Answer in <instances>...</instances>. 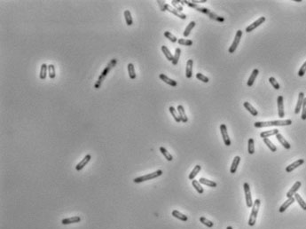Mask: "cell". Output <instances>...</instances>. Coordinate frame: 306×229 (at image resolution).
<instances>
[{"instance_id": "cell-45", "label": "cell", "mask_w": 306, "mask_h": 229, "mask_svg": "<svg viewBox=\"0 0 306 229\" xmlns=\"http://www.w3.org/2000/svg\"><path fill=\"white\" fill-rule=\"evenodd\" d=\"M171 4H172L173 7H174L175 9L182 13V11H183V6H181V4H180V1H177V0H172V1H171Z\"/></svg>"}, {"instance_id": "cell-12", "label": "cell", "mask_w": 306, "mask_h": 229, "mask_svg": "<svg viewBox=\"0 0 306 229\" xmlns=\"http://www.w3.org/2000/svg\"><path fill=\"white\" fill-rule=\"evenodd\" d=\"M304 159H298V160H297L296 162H294L293 164H289L288 166H287V168H286V172H288V173H290V172H292L295 169H297V168H298L299 166L304 164Z\"/></svg>"}, {"instance_id": "cell-17", "label": "cell", "mask_w": 306, "mask_h": 229, "mask_svg": "<svg viewBox=\"0 0 306 229\" xmlns=\"http://www.w3.org/2000/svg\"><path fill=\"white\" fill-rule=\"evenodd\" d=\"M193 65H194L193 60H188L187 61L186 68V76L187 78H191L192 76H193Z\"/></svg>"}, {"instance_id": "cell-29", "label": "cell", "mask_w": 306, "mask_h": 229, "mask_svg": "<svg viewBox=\"0 0 306 229\" xmlns=\"http://www.w3.org/2000/svg\"><path fill=\"white\" fill-rule=\"evenodd\" d=\"M199 182L201 184H203L205 186H208V187H216L217 186L215 181L209 180V179H205V178H201V179H199Z\"/></svg>"}, {"instance_id": "cell-13", "label": "cell", "mask_w": 306, "mask_h": 229, "mask_svg": "<svg viewBox=\"0 0 306 229\" xmlns=\"http://www.w3.org/2000/svg\"><path fill=\"white\" fill-rule=\"evenodd\" d=\"M301 186H302V183H301V181H297L296 183L294 184L293 185V187H291V189L288 191V193H287V197L288 198H290V197H294V195L297 194V192L299 190V188L301 187Z\"/></svg>"}, {"instance_id": "cell-7", "label": "cell", "mask_w": 306, "mask_h": 229, "mask_svg": "<svg viewBox=\"0 0 306 229\" xmlns=\"http://www.w3.org/2000/svg\"><path fill=\"white\" fill-rule=\"evenodd\" d=\"M243 187H244V194H245V199H246V204H247V207L249 208H251L254 204V202L252 201V196H251V192H250V185L249 183H244L243 185Z\"/></svg>"}, {"instance_id": "cell-19", "label": "cell", "mask_w": 306, "mask_h": 229, "mask_svg": "<svg viewBox=\"0 0 306 229\" xmlns=\"http://www.w3.org/2000/svg\"><path fill=\"white\" fill-rule=\"evenodd\" d=\"M159 77H160V78H161V79L163 81V82L166 83L167 84L170 85V86H173V87H175V86H177V81L173 80V79H170V78H169L167 76H166V75H164V74H160Z\"/></svg>"}, {"instance_id": "cell-26", "label": "cell", "mask_w": 306, "mask_h": 229, "mask_svg": "<svg viewBox=\"0 0 306 229\" xmlns=\"http://www.w3.org/2000/svg\"><path fill=\"white\" fill-rule=\"evenodd\" d=\"M172 216H173L174 218L177 219V220H181V221H187V220H188L187 216H186L185 214H183V213H181V212H179L178 211H177V210L172 211Z\"/></svg>"}, {"instance_id": "cell-37", "label": "cell", "mask_w": 306, "mask_h": 229, "mask_svg": "<svg viewBox=\"0 0 306 229\" xmlns=\"http://www.w3.org/2000/svg\"><path fill=\"white\" fill-rule=\"evenodd\" d=\"M128 73H129V76L130 79H135L136 78V73H135V68L134 65L132 63H129L128 64Z\"/></svg>"}, {"instance_id": "cell-27", "label": "cell", "mask_w": 306, "mask_h": 229, "mask_svg": "<svg viewBox=\"0 0 306 229\" xmlns=\"http://www.w3.org/2000/svg\"><path fill=\"white\" fill-rule=\"evenodd\" d=\"M201 170H202V166H201V165H196V166H195L194 170L191 172V173H190L189 176H188V179H189L190 180H194L195 178L197 176V174L200 172Z\"/></svg>"}, {"instance_id": "cell-36", "label": "cell", "mask_w": 306, "mask_h": 229, "mask_svg": "<svg viewBox=\"0 0 306 229\" xmlns=\"http://www.w3.org/2000/svg\"><path fill=\"white\" fill-rule=\"evenodd\" d=\"M160 152L164 156V157L166 158V160L167 161H169V162H170V161H172L173 160V157H172V156L168 152V150L165 148V147H160Z\"/></svg>"}, {"instance_id": "cell-46", "label": "cell", "mask_w": 306, "mask_h": 229, "mask_svg": "<svg viewBox=\"0 0 306 229\" xmlns=\"http://www.w3.org/2000/svg\"><path fill=\"white\" fill-rule=\"evenodd\" d=\"M269 82H270V83L272 85V87L275 89V90H279V88H280V86H279V83H278V81L274 78V77H270L269 78Z\"/></svg>"}, {"instance_id": "cell-33", "label": "cell", "mask_w": 306, "mask_h": 229, "mask_svg": "<svg viewBox=\"0 0 306 229\" xmlns=\"http://www.w3.org/2000/svg\"><path fill=\"white\" fill-rule=\"evenodd\" d=\"M123 14H124V18H125L126 24L128 26H131L132 23H133V20H132V17H131V13H130V11L129 10H125L124 13H123Z\"/></svg>"}, {"instance_id": "cell-5", "label": "cell", "mask_w": 306, "mask_h": 229, "mask_svg": "<svg viewBox=\"0 0 306 229\" xmlns=\"http://www.w3.org/2000/svg\"><path fill=\"white\" fill-rule=\"evenodd\" d=\"M162 174V170H158L156 172H152V173H149V174L135 178L133 179V181H134V183H142L144 181H147V180H150V179H154L155 178H158V177H160Z\"/></svg>"}, {"instance_id": "cell-31", "label": "cell", "mask_w": 306, "mask_h": 229, "mask_svg": "<svg viewBox=\"0 0 306 229\" xmlns=\"http://www.w3.org/2000/svg\"><path fill=\"white\" fill-rule=\"evenodd\" d=\"M294 197H295L296 201L298 202V204L300 205V207H301L304 211H306V202H304V199L301 197V195L298 194H296L294 195Z\"/></svg>"}, {"instance_id": "cell-49", "label": "cell", "mask_w": 306, "mask_h": 229, "mask_svg": "<svg viewBox=\"0 0 306 229\" xmlns=\"http://www.w3.org/2000/svg\"><path fill=\"white\" fill-rule=\"evenodd\" d=\"M306 73V61L302 65V67L300 68L299 71H298V76H304V74Z\"/></svg>"}, {"instance_id": "cell-52", "label": "cell", "mask_w": 306, "mask_h": 229, "mask_svg": "<svg viewBox=\"0 0 306 229\" xmlns=\"http://www.w3.org/2000/svg\"><path fill=\"white\" fill-rule=\"evenodd\" d=\"M226 229H232V227H226Z\"/></svg>"}, {"instance_id": "cell-43", "label": "cell", "mask_w": 306, "mask_h": 229, "mask_svg": "<svg viewBox=\"0 0 306 229\" xmlns=\"http://www.w3.org/2000/svg\"><path fill=\"white\" fill-rule=\"evenodd\" d=\"M200 221H201V223L203 224L204 226H206V227H213L214 226L213 222H211L210 220H207V219L204 218V217H201V218H200Z\"/></svg>"}, {"instance_id": "cell-25", "label": "cell", "mask_w": 306, "mask_h": 229, "mask_svg": "<svg viewBox=\"0 0 306 229\" xmlns=\"http://www.w3.org/2000/svg\"><path fill=\"white\" fill-rule=\"evenodd\" d=\"M276 138H277V139H278V141L283 146V147H285L286 149H290L291 148V146H290V144L288 143V141L285 139V138L283 137L280 133H278L277 135H276Z\"/></svg>"}, {"instance_id": "cell-14", "label": "cell", "mask_w": 306, "mask_h": 229, "mask_svg": "<svg viewBox=\"0 0 306 229\" xmlns=\"http://www.w3.org/2000/svg\"><path fill=\"white\" fill-rule=\"evenodd\" d=\"M304 92H300L298 95V100H297V106H296V109H295V114H299L300 111L302 109L303 107V103H304Z\"/></svg>"}, {"instance_id": "cell-3", "label": "cell", "mask_w": 306, "mask_h": 229, "mask_svg": "<svg viewBox=\"0 0 306 229\" xmlns=\"http://www.w3.org/2000/svg\"><path fill=\"white\" fill-rule=\"evenodd\" d=\"M116 63H117V61H116V59H112L111 60V61L108 63V65L105 68V69L102 71V73L100 74V77H99V79H98V81H97V83H96V84H95V88L96 89H99L100 86H101V83H102V82L104 81V79L106 78V76H107V74L109 73V71L111 70L112 68L116 65Z\"/></svg>"}, {"instance_id": "cell-32", "label": "cell", "mask_w": 306, "mask_h": 229, "mask_svg": "<svg viewBox=\"0 0 306 229\" xmlns=\"http://www.w3.org/2000/svg\"><path fill=\"white\" fill-rule=\"evenodd\" d=\"M263 140H264V144L268 147V148H269L270 150L271 151V152H276L277 151V147H276V146L268 138H265V139H263Z\"/></svg>"}, {"instance_id": "cell-22", "label": "cell", "mask_w": 306, "mask_h": 229, "mask_svg": "<svg viewBox=\"0 0 306 229\" xmlns=\"http://www.w3.org/2000/svg\"><path fill=\"white\" fill-rule=\"evenodd\" d=\"M243 106H244V108L248 110V111L253 116H257L258 115V112H257V110L256 109H255V108H254V107L251 105L250 102H248V101H245V102L243 103Z\"/></svg>"}, {"instance_id": "cell-11", "label": "cell", "mask_w": 306, "mask_h": 229, "mask_svg": "<svg viewBox=\"0 0 306 229\" xmlns=\"http://www.w3.org/2000/svg\"><path fill=\"white\" fill-rule=\"evenodd\" d=\"M166 11L169 12L170 13H172V14H174V15H176L177 17L180 18L181 20H186V15L185 13H183L177 11V10L175 9L174 7H171V6H170L169 5H168V4H166Z\"/></svg>"}, {"instance_id": "cell-15", "label": "cell", "mask_w": 306, "mask_h": 229, "mask_svg": "<svg viewBox=\"0 0 306 229\" xmlns=\"http://www.w3.org/2000/svg\"><path fill=\"white\" fill-rule=\"evenodd\" d=\"M91 159H92V156H91V155H86V156L84 157V159H83L80 163H78V164H76L75 169H76L77 171H81V170H83L84 168V166H86V164L90 162Z\"/></svg>"}, {"instance_id": "cell-16", "label": "cell", "mask_w": 306, "mask_h": 229, "mask_svg": "<svg viewBox=\"0 0 306 229\" xmlns=\"http://www.w3.org/2000/svg\"><path fill=\"white\" fill-rule=\"evenodd\" d=\"M296 201V199H295V197H290V198H288V200L286 201V202H284L280 207H279V211L280 212V213H282V212H284V211H286L287 209H288V207L291 205V204H293L294 203V202Z\"/></svg>"}, {"instance_id": "cell-35", "label": "cell", "mask_w": 306, "mask_h": 229, "mask_svg": "<svg viewBox=\"0 0 306 229\" xmlns=\"http://www.w3.org/2000/svg\"><path fill=\"white\" fill-rule=\"evenodd\" d=\"M169 110L170 114L172 115V116L174 117V119H175V121H176L177 123H180V122H181V119H180V116H179L178 112H177L173 107H169Z\"/></svg>"}, {"instance_id": "cell-24", "label": "cell", "mask_w": 306, "mask_h": 229, "mask_svg": "<svg viewBox=\"0 0 306 229\" xmlns=\"http://www.w3.org/2000/svg\"><path fill=\"white\" fill-rule=\"evenodd\" d=\"M278 133H279V131L277 129L274 130H271V131H262L260 133V137L262 139H265L268 138L270 136H273V135H277Z\"/></svg>"}, {"instance_id": "cell-23", "label": "cell", "mask_w": 306, "mask_h": 229, "mask_svg": "<svg viewBox=\"0 0 306 229\" xmlns=\"http://www.w3.org/2000/svg\"><path fill=\"white\" fill-rule=\"evenodd\" d=\"M240 162H241V157L240 156H235L234 157V159H233V161H232V165H231V168H230V172L231 173H235L236 172V171H237V168H238V166H239V164H240Z\"/></svg>"}, {"instance_id": "cell-42", "label": "cell", "mask_w": 306, "mask_h": 229, "mask_svg": "<svg viewBox=\"0 0 306 229\" xmlns=\"http://www.w3.org/2000/svg\"><path fill=\"white\" fill-rule=\"evenodd\" d=\"M248 150H249V154L253 155L255 153V146H254V139L250 138L248 141Z\"/></svg>"}, {"instance_id": "cell-8", "label": "cell", "mask_w": 306, "mask_h": 229, "mask_svg": "<svg viewBox=\"0 0 306 229\" xmlns=\"http://www.w3.org/2000/svg\"><path fill=\"white\" fill-rule=\"evenodd\" d=\"M220 131H221V134H222L223 140H224V145L227 146V147H229L232 143H231V139H230V137H229L228 131H227V128H226L225 124H222L220 125Z\"/></svg>"}, {"instance_id": "cell-4", "label": "cell", "mask_w": 306, "mask_h": 229, "mask_svg": "<svg viewBox=\"0 0 306 229\" xmlns=\"http://www.w3.org/2000/svg\"><path fill=\"white\" fill-rule=\"evenodd\" d=\"M260 204H261V201L259 199H257L254 202V204L252 206V210H251L250 216V220H249V226H250V227L255 226V224H256L257 218V215H258V211H259Z\"/></svg>"}, {"instance_id": "cell-18", "label": "cell", "mask_w": 306, "mask_h": 229, "mask_svg": "<svg viewBox=\"0 0 306 229\" xmlns=\"http://www.w3.org/2000/svg\"><path fill=\"white\" fill-rule=\"evenodd\" d=\"M177 112L179 114V116H180V119H181V122L183 123H187L188 121V118H187V116L186 114V111H185V109L182 105H178L177 106Z\"/></svg>"}, {"instance_id": "cell-41", "label": "cell", "mask_w": 306, "mask_h": 229, "mask_svg": "<svg viewBox=\"0 0 306 229\" xmlns=\"http://www.w3.org/2000/svg\"><path fill=\"white\" fill-rule=\"evenodd\" d=\"M177 43L180 46H193V41L190 39H185V38H181L177 40Z\"/></svg>"}, {"instance_id": "cell-40", "label": "cell", "mask_w": 306, "mask_h": 229, "mask_svg": "<svg viewBox=\"0 0 306 229\" xmlns=\"http://www.w3.org/2000/svg\"><path fill=\"white\" fill-rule=\"evenodd\" d=\"M192 185H193V187L195 188V190L199 193V194H202V193L204 192L203 188H202V187L201 186V183H200L199 181H197V180L194 179V180H192Z\"/></svg>"}, {"instance_id": "cell-47", "label": "cell", "mask_w": 306, "mask_h": 229, "mask_svg": "<svg viewBox=\"0 0 306 229\" xmlns=\"http://www.w3.org/2000/svg\"><path fill=\"white\" fill-rule=\"evenodd\" d=\"M196 78H197L198 80H200V81H202V82L203 83H209V77L206 76H204V75H202V73L196 74Z\"/></svg>"}, {"instance_id": "cell-1", "label": "cell", "mask_w": 306, "mask_h": 229, "mask_svg": "<svg viewBox=\"0 0 306 229\" xmlns=\"http://www.w3.org/2000/svg\"><path fill=\"white\" fill-rule=\"evenodd\" d=\"M183 3H184V5L188 6L189 7H191V8H193V9L196 10V11H198V12H200V13H204V14L208 15L211 20H217V21H218V22H224V17H221V16L216 14L215 13L211 12L210 10L206 8V7H202V6H199V5L194 4V3H192L191 1L184 0Z\"/></svg>"}, {"instance_id": "cell-28", "label": "cell", "mask_w": 306, "mask_h": 229, "mask_svg": "<svg viewBox=\"0 0 306 229\" xmlns=\"http://www.w3.org/2000/svg\"><path fill=\"white\" fill-rule=\"evenodd\" d=\"M47 71H48V66L46 63H43L41 65V69H40V74H39L40 79L45 80L46 78Z\"/></svg>"}, {"instance_id": "cell-48", "label": "cell", "mask_w": 306, "mask_h": 229, "mask_svg": "<svg viewBox=\"0 0 306 229\" xmlns=\"http://www.w3.org/2000/svg\"><path fill=\"white\" fill-rule=\"evenodd\" d=\"M301 118L303 120H306V97L304 100V103H303V107H302V116Z\"/></svg>"}, {"instance_id": "cell-51", "label": "cell", "mask_w": 306, "mask_h": 229, "mask_svg": "<svg viewBox=\"0 0 306 229\" xmlns=\"http://www.w3.org/2000/svg\"><path fill=\"white\" fill-rule=\"evenodd\" d=\"M191 2L194 3V4L198 5V4H200V3H206L207 0H193V1H191Z\"/></svg>"}, {"instance_id": "cell-44", "label": "cell", "mask_w": 306, "mask_h": 229, "mask_svg": "<svg viewBox=\"0 0 306 229\" xmlns=\"http://www.w3.org/2000/svg\"><path fill=\"white\" fill-rule=\"evenodd\" d=\"M164 37H166V38H168L169 41H171L172 43H176V42H177V38L173 34H171L170 32H169V31H165V32H164Z\"/></svg>"}, {"instance_id": "cell-21", "label": "cell", "mask_w": 306, "mask_h": 229, "mask_svg": "<svg viewBox=\"0 0 306 229\" xmlns=\"http://www.w3.org/2000/svg\"><path fill=\"white\" fill-rule=\"evenodd\" d=\"M258 74H259V70H258L257 68H255V69L252 71L250 76V78H249V80H248V83H247V84H248L249 87H251V86L254 84V82H255L256 78L257 77Z\"/></svg>"}, {"instance_id": "cell-6", "label": "cell", "mask_w": 306, "mask_h": 229, "mask_svg": "<svg viewBox=\"0 0 306 229\" xmlns=\"http://www.w3.org/2000/svg\"><path fill=\"white\" fill-rule=\"evenodd\" d=\"M241 37H242V31H241V29H239V30L236 32V34H235V37H234V39H233V42H232V46H230L229 49H228V52H229L230 54H233V53L236 51L237 47H238L239 44H240V42H241Z\"/></svg>"}, {"instance_id": "cell-50", "label": "cell", "mask_w": 306, "mask_h": 229, "mask_svg": "<svg viewBox=\"0 0 306 229\" xmlns=\"http://www.w3.org/2000/svg\"><path fill=\"white\" fill-rule=\"evenodd\" d=\"M156 2H157L159 6H160L161 11H162V12H165V11H166V3H165L164 1H161V0H158Z\"/></svg>"}, {"instance_id": "cell-30", "label": "cell", "mask_w": 306, "mask_h": 229, "mask_svg": "<svg viewBox=\"0 0 306 229\" xmlns=\"http://www.w3.org/2000/svg\"><path fill=\"white\" fill-rule=\"evenodd\" d=\"M162 51L163 54L165 55V57H166V59H167L168 61H173V55H172V54L170 53V51L169 50V48H168L167 46H162Z\"/></svg>"}, {"instance_id": "cell-9", "label": "cell", "mask_w": 306, "mask_h": 229, "mask_svg": "<svg viewBox=\"0 0 306 229\" xmlns=\"http://www.w3.org/2000/svg\"><path fill=\"white\" fill-rule=\"evenodd\" d=\"M277 104H278V115L279 118H283L285 116V111H284V101H283V96L279 95L277 98Z\"/></svg>"}, {"instance_id": "cell-2", "label": "cell", "mask_w": 306, "mask_h": 229, "mask_svg": "<svg viewBox=\"0 0 306 229\" xmlns=\"http://www.w3.org/2000/svg\"><path fill=\"white\" fill-rule=\"evenodd\" d=\"M292 124V120H275V121H268V122H256L254 126L256 128H264L270 126H288Z\"/></svg>"}, {"instance_id": "cell-34", "label": "cell", "mask_w": 306, "mask_h": 229, "mask_svg": "<svg viewBox=\"0 0 306 229\" xmlns=\"http://www.w3.org/2000/svg\"><path fill=\"white\" fill-rule=\"evenodd\" d=\"M195 25H196V23H195V21H191V22L187 25V27L186 28V29H185V31H184V33H183V36L185 37H188V36L190 35L192 29L195 27Z\"/></svg>"}, {"instance_id": "cell-39", "label": "cell", "mask_w": 306, "mask_h": 229, "mask_svg": "<svg viewBox=\"0 0 306 229\" xmlns=\"http://www.w3.org/2000/svg\"><path fill=\"white\" fill-rule=\"evenodd\" d=\"M48 76L51 79H53L55 78L56 76V72H55V67L54 65L50 64L48 65Z\"/></svg>"}, {"instance_id": "cell-38", "label": "cell", "mask_w": 306, "mask_h": 229, "mask_svg": "<svg viewBox=\"0 0 306 229\" xmlns=\"http://www.w3.org/2000/svg\"><path fill=\"white\" fill-rule=\"evenodd\" d=\"M180 54H181V50H180V48H176V50H175V54L173 55V61H171L172 64L174 65V66H176V65L177 64V62H178V61H179V58H180Z\"/></svg>"}, {"instance_id": "cell-20", "label": "cell", "mask_w": 306, "mask_h": 229, "mask_svg": "<svg viewBox=\"0 0 306 229\" xmlns=\"http://www.w3.org/2000/svg\"><path fill=\"white\" fill-rule=\"evenodd\" d=\"M81 221V218L79 216H74L71 218H67L62 220L61 223L63 225H69V224H74V223H79Z\"/></svg>"}, {"instance_id": "cell-10", "label": "cell", "mask_w": 306, "mask_h": 229, "mask_svg": "<svg viewBox=\"0 0 306 229\" xmlns=\"http://www.w3.org/2000/svg\"><path fill=\"white\" fill-rule=\"evenodd\" d=\"M264 21H265V17H263V16H262V17H260L258 20H257L256 21H254V22H253L252 24H250V26H248V27L246 28L245 31H246L247 33H250L251 31H253L254 29H256L257 27H259L260 25L263 24Z\"/></svg>"}]
</instances>
